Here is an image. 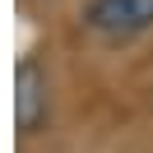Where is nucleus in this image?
I'll list each match as a JSON object with an SVG mask.
<instances>
[{"label": "nucleus", "instance_id": "nucleus-1", "mask_svg": "<svg viewBox=\"0 0 153 153\" xmlns=\"http://www.w3.org/2000/svg\"><path fill=\"white\" fill-rule=\"evenodd\" d=\"M84 28L107 47L134 42L144 33H153V0H88Z\"/></svg>", "mask_w": 153, "mask_h": 153}, {"label": "nucleus", "instance_id": "nucleus-2", "mask_svg": "<svg viewBox=\"0 0 153 153\" xmlns=\"http://www.w3.org/2000/svg\"><path fill=\"white\" fill-rule=\"evenodd\" d=\"M51 116V79L37 60H19L14 70V121H19V134H37Z\"/></svg>", "mask_w": 153, "mask_h": 153}]
</instances>
